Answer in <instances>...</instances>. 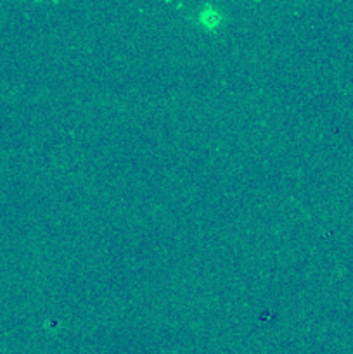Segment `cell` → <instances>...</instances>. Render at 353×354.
Instances as JSON below:
<instances>
[{"label":"cell","mask_w":353,"mask_h":354,"mask_svg":"<svg viewBox=\"0 0 353 354\" xmlns=\"http://www.w3.org/2000/svg\"><path fill=\"white\" fill-rule=\"evenodd\" d=\"M201 23L206 28H215L220 24V12L217 10H203L201 14Z\"/></svg>","instance_id":"obj_1"}]
</instances>
